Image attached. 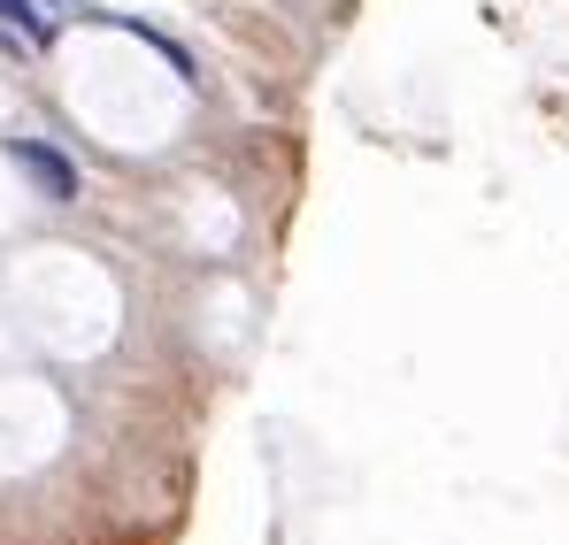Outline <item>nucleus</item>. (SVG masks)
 <instances>
[{"label": "nucleus", "instance_id": "f257e3e1", "mask_svg": "<svg viewBox=\"0 0 569 545\" xmlns=\"http://www.w3.org/2000/svg\"><path fill=\"white\" fill-rule=\"evenodd\" d=\"M8 154H16V170H23V178L39 184L47 200H78V170H70V162H62L54 147H39V139H16Z\"/></svg>", "mask_w": 569, "mask_h": 545}, {"label": "nucleus", "instance_id": "f03ea898", "mask_svg": "<svg viewBox=\"0 0 569 545\" xmlns=\"http://www.w3.org/2000/svg\"><path fill=\"white\" fill-rule=\"evenodd\" d=\"M0 16H8V23H23V31H31V39H39V31H47V23H39V8H31V0H0Z\"/></svg>", "mask_w": 569, "mask_h": 545}]
</instances>
